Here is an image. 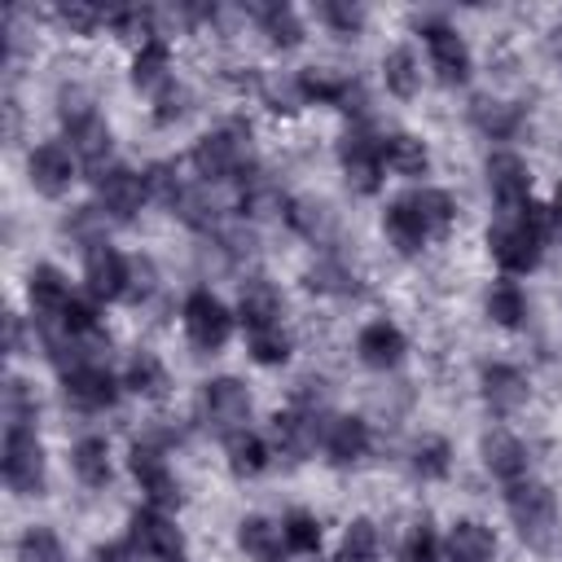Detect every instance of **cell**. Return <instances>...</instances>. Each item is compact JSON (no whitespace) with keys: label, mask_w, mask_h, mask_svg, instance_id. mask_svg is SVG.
I'll return each mask as SVG.
<instances>
[{"label":"cell","mask_w":562,"mask_h":562,"mask_svg":"<svg viewBox=\"0 0 562 562\" xmlns=\"http://www.w3.org/2000/svg\"><path fill=\"white\" fill-rule=\"evenodd\" d=\"M553 220L558 211L553 206H540V202H527L509 215H501L492 228H487V250L496 259V268L505 277H527L540 268L544 259V246L553 237Z\"/></svg>","instance_id":"6da1fadb"},{"label":"cell","mask_w":562,"mask_h":562,"mask_svg":"<svg viewBox=\"0 0 562 562\" xmlns=\"http://www.w3.org/2000/svg\"><path fill=\"white\" fill-rule=\"evenodd\" d=\"M193 171L206 180V184H220V180H241L246 171H255V149H250V127L246 123H224L206 136H198L193 154H189Z\"/></svg>","instance_id":"7a4b0ae2"},{"label":"cell","mask_w":562,"mask_h":562,"mask_svg":"<svg viewBox=\"0 0 562 562\" xmlns=\"http://www.w3.org/2000/svg\"><path fill=\"white\" fill-rule=\"evenodd\" d=\"M61 127H66V140H70V154L83 162V167H92V176L101 171V167H110L105 158H110V123L97 114V105L79 92V88H61Z\"/></svg>","instance_id":"3957f363"},{"label":"cell","mask_w":562,"mask_h":562,"mask_svg":"<svg viewBox=\"0 0 562 562\" xmlns=\"http://www.w3.org/2000/svg\"><path fill=\"white\" fill-rule=\"evenodd\" d=\"M0 474L4 487L18 496H44L48 487V457L35 435V426H4V448H0Z\"/></svg>","instance_id":"277c9868"},{"label":"cell","mask_w":562,"mask_h":562,"mask_svg":"<svg viewBox=\"0 0 562 562\" xmlns=\"http://www.w3.org/2000/svg\"><path fill=\"white\" fill-rule=\"evenodd\" d=\"M505 509H509V522L518 527V536L536 549H544L558 531V496L549 483L540 479H518V483H505Z\"/></svg>","instance_id":"5b68a950"},{"label":"cell","mask_w":562,"mask_h":562,"mask_svg":"<svg viewBox=\"0 0 562 562\" xmlns=\"http://www.w3.org/2000/svg\"><path fill=\"white\" fill-rule=\"evenodd\" d=\"M417 35H422L426 57H430V70H435V79H439L443 88H461V83H470V75H474V57H470L465 35H461L452 22H443V18H426V22L417 26Z\"/></svg>","instance_id":"8992f818"},{"label":"cell","mask_w":562,"mask_h":562,"mask_svg":"<svg viewBox=\"0 0 562 562\" xmlns=\"http://www.w3.org/2000/svg\"><path fill=\"white\" fill-rule=\"evenodd\" d=\"M127 470H132V479H136V487H140L149 509L167 514V509L180 505V479H176V470H171V461H167V452L158 443L136 439L132 452H127Z\"/></svg>","instance_id":"52a82bcc"},{"label":"cell","mask_w":562,"mask_h":562,"mask_svg":"<svg viewBox=\"0 0 562 562\" xmlns=\"http://www.w3.org/2000/svg\"><path fill=\"white\" fill-rule=\"evenodd\" d=\"M338 167L347 176V189L373 198L382 189V171H386V162H382V136H373L364 123L347 127L342 140H338Z\"/></svg>","instance_id":"ba28073f"},{"label":"cell","mask_w":562,"mask_h":562,"mask_svg":"<svg viewBox=\"0 0 562 562\" xmlns=\"http://www.w3.org/2000/svg\"><path fill=\"white\" fill-rule=\"evenodd\" d=\"M180 321H184V334L198 351H224L228 338H233V312L224 307V299H215L211 290H189L184 307H180Z\"/></svg>","instance_id":"9c48e42d"},{"label":"cell","mask_w":562,"mask_h":562,"mask_svg":"<svg viewBox=\"0 0 562 562\" xmlns=\"http://www.w3.org/2000/svg\"><path fill=\"white\" fill-rule=\"evenodd\" d=\"M198 417H202V426L220 430L224 439L237 435V430H246V422H250V391H246V382H237V378H211V382H202V391H198Z\"/></svg>","instance_id":"30bf717a"},{"label":"cell","mask_w":562,"mask_h":562,"mask_svg":"<svg viewBox=\"0 0 562 562\" xmlns=\"http://www.w3.org/2000/svg\"><path fill=\"white\" fill-rule=\"evenodd\" d=\"M127 540L140 553V562H189V544L162 509H136L127 518Z\"/></svg>","instance_id":"8fae6325"},{"label":"cell","mask_w":562,"mask_h":562,"mask_svg":"<svg viewBox=\"0 0 562 562\" xmlns=\"http://www.w3.org/2000/svg\"><path fill=\"white\" fill-rule=\"evenodd\" d=\"M294 83H299L303 105L316 101V105H334V110H342V114H351V119L364 114V88H360V79H351V75H334V70H325V66H307V70L294 75Z\"/></svg>","instance_id":"7c38bea8"},{"label":"cell","mask_w":562,"mask_h":562,"mask_svg":"<svg viewBox=\"0 0 562 562\" xmlns=\"http://www.w3.org/2000/svg\"><path fill=\"white\" fill-rule=\"evenodd\" d=\"M127 277H132V259L119 255L110 241H97L83 250V290L97 303H114L127 299Z\"/></svg>","instance_id":"4fadbf2b"},{"label":"cell","mask_w":562,"mask_h":562,"mask_svg":"<svg viewBox=\"0 0 562 562\" xmlns=\"http://www.w3.org/2000/svg\"><path fill=\"white\" fill-rule=\"evenodd\" d=\"M92 184H97V206H101L110 220H132V215L145 206V198H149L145 171H132V167H119V162L101 167V171L92 176Z\"/></svg>","instance_id":"5bb4252c"},{"label":"cell","mask_w":562,"mask_h":562,"mask_svg":"<svg viewBox=\"0 0 562 562\" xmlns=\"http://www.w3.org/2000/svg\"><path fill=\"white\" fill-rule=\"evenodd\" d=\"M26 176H31V189H35V193H44V198H61V193H70V184H75V176H79V158L70 154V145H61V140H44V145L31 149V158H26Z\"/></svg>","instance_id":"9a60e30c"},{"label":"cell","mask_w":562,"mask_h":562,"mask_svg":"<svg viewBox=\"0 0 562 562\" xmlns=\"http://www.w3.org/2000/svg\"><path fill=\"white\" fill-rule=\"evenodd\" d=\"M61 391H66V400H70L75 408L101 413V408H114L123 382H119L101 360H88V364H75V369L61 373Z\"/></svg>","instance_id":"2e32d148"},{"label":"cell","mask_w":562,"mask_h":562,"mask_svg":"<svg viewBox=\"0 0 562 562\" xmlns=\"http://www.w3.org/2000/svg\"><path fill=\"white\" fill-rule=\"evenodd\" d=\"M487 189H492L501 215H509L531 202V167L514 149H496V154H487Z\"/></svg>","instance_id":"e0dca14e"},{"label":"cell","mask_w":562,"mask_h":562,"mask_svg":"<svg viewBox=\"0 0 562 562\" xmlns=\"http://www.w3.org/2000/svg\"><path fill=\"white\" fill-rule=\"evenodd\" d=\"M479 395H483V404H487L492 417H509V413H518L527 404L531 386H527V373L522 369H514L505 360H487L479 369Z\"/></svg>","instance_id":"ac0fdd59"},{"label":"cell","mask_w":562,"mask_h":562,"mask_svg":"<svg viewBox=\"0 0 562 562\" xmlns=\"http://www.w3.org/2000/svg\"><path fill=\"white\" fill-rule=\"evenodd\" d=\"M321 435H325V422L316 417V408L294 404V408H285V413L272 417V443H277V452L290 457V461H307V457L316 452Z\"/></svg>","instance_id":"d6986e66"},{"label":"cell","mask_w":562,"mask_h":562,"mask_svg":"<svg viewBox=\"0 0 562 562\" xmlns=\"http://www.w3.org/2000/svg\"><path fill=\"white\" fill-rule=\"evenodd\" d=\"M369 443H373V430L364 417L356 413H338V417H325V435H321V452L329 457V465L347 470L356 461L369 457Z\"/></svg>","instance_id":"ffe728a7"},{"label":"cell","mask_w":562,"mask_h":562,"mask_svg":"<svg viewBox=\"0 0 562 562\" xmlns=\"http://www.w3.org/2000/svg\"><path fill=\"white\" fill-rule=\"evenodd\" d=\"M26 299H31V312H35L40 325H57L61 312H66V303H70L75 294H70V281H66L61 268L35 263L31 277H26Z\"/></svg>","instance_id":"44dd1931"},{"label":"cell","mask_w":562,"mask_h":562,"mask_svg":"<svg viewBox=\"0 0 562 562\" xmlns=\"http://www.w3.org/2000/svg\"><path fill=\"white\" fill-rule=\"evenodd\" d=\"M281 290L268 281V277H246L241 290H237V321L250 329H268V325H281Z\"/></svg>","instance_id":"7402d4cb"},{"label":"cell","mask_w":562,"mask_h":562,"mask_svg":"<svg viewBox=\"0 0 562 562\" xmlns=\"http://www.w3.org/2000/svg\"><path fill=\"white\" fill-rule=\"evenodd\" d=\"M356 356H360L369 369L386 373V369H395V364L408 356V338H404L400 325H391V321H369V325L356 334Z\"/></svg>","instance_id":"603a6c76"},{"label":"cell","mask_w":562,"mask_h":562,"mask_svg":"<svg viewBox=\"0 0 562 562\" xmlns=\"http://www.w3.org/2000/svg\"><path fill=\"white\" fill-rule=\"evenodd\" d=\"M483 465L501 479V483H518V479H527V470H531V452H527V443L518 439V435H509V430H492V435H483Z\"/></svg>","instance_id":"cb8c5ba5"},{"label":"cell","mask_w":562,"mask_h":562,"mask_svg":"<svg viewBox=\"0 0 562 562\" xmlns=\"http://www.w3.org/2000/svg\"><path fill=\"white\" fill-rule=\"evenodd\" d=\"M443 558L448 562H492L496 558V531L483 527L479 518H457L443 536Z\"/></svg>","instance_id":"d4e9b609"},{"label":"cell","mask_w":562,"mask_h":562,"mask_svg":"<svg viewBox=\"0 0 562 562\" xmlns=\"http://www.w3.org/2000/svg\"><path fill=\"white\" fill-rule=\"evenodd\" d=\"M237 544L250 562H285V553H290V544L281 536V522H272L263 514H246L237 522Z\"/></svg>","instance_id":"484cf974"},{"label":"cell","mask_w":562,"mask_h":562,"mask_svg":"<svg viewBox=\"0 0 562 562\" xmlns=\"http://www.w3.org/2000/svg\"><path fill=\"white\" fill-rule=\"evenodd\" d=\"M171 79H176V75H171V44H167L162 35L145 40V44L132 53V88L145 92V97H154V92L167 88Z\"/></svg>","instance_id":"4316f807"},{"label":"cell","mask_w":562,"mask_h":562,"mask_svg":"<svg viewBox=\"0 0 562 562\" xmlns=\"http://www.w3.org/2000/svg\"><path fill=\"white\" fill-rule=\"evenodd\" d=\"M250 18L259 22V31L268 35V44L272 48H299L303 44V18H299V9L294 4H285V0H263V4H250Z\"/></svg>","instance_id":"83f0119b"},{"label":"cell","mask_w":562,"mask_h":562,"mask_svg":"<svg viewBox=\"0 0 562 562\" xmlns=\"http://www.w3.org/2000/svg\"><path fill=\"white\" fill-rule=\"evenodd\" d=\"M470 123L487 136V140H514L527 123V110L518 101H496V97H479L470 105Z\"/></svg>","instance_id":"f1b7e54d"},{"label":"cell","mask_w":562,"mask_h":562,"mask_svg":"<svg viewBox=\"0 0 562 562\" xmlns=\"http://www.w3.org/2000/svg\"><path fill=\"white\" fill-rule=\"evenodd\" d=\"M382 233H386V241H391L400 255H417V250H426V241H430V233H426V224H422V215L413 211L408 198L386 202V211H382Z\"/></svg>","instance_id":"f546056e"},{"label":"cell","mask_w":562,"mask_h":562,"mask_svg":"<svg viewBox=\"0 0 562 562\" xmlns=\"http://www.w3.org/2000/svg\"><path fill=\"white\" fill-rule=\"evenodd\" d=\"M285 224H290L303 241H312V246H334V237H338L334 211H329L325 202H316V198H290Z\"/></svg>","instance_id":"4dcf8cb0"},{"label":"cell","mask_w":562,"mask_h":562,"mask_svg":"<svg viewBox=\"0 0 562 562\" xmlns=\"http://www.w3.org/2000/svg\"><path fill=\"white\" fill-rule=\"evenodd\" d=\"M382 162H386L395 176L417 180V176L430 171V149H426V140L413 136V132H391V136H382Z\"/></svg>","instance_id":"1f68e13d"},{"label":"cell","mask_w":562,"mask_h":562,"mask_svg":"<svg viewBox=\"0 0 562 562\" xmlns=\"http://www.w3.org/2000/svg\"><path fill=\"white\" fill-rule=\"evenodd\" d=\"M237 206H241V215H255V220H263V215H285V206H290V198H281V189L268 180V171H246L241 180H237Z\"/></svg>","instance_id":"d6a6232c"},{"label":"cell","mask_w":562,"mask_h":562,"mask_svg":"<svg viewBox=\"0 0 562 562\" xmlns=\"http://www.w3.org/2000/svg\"><path fill=\"white\" fill-rule=\"evenodd\" d=\"M70 470H75V479H79L83 487H105V483L114 479L110 443H105L101 435H83V439H75V448H70Z\"/></svg>","instance_id":"836d02e7"},{"label":"cell","mask_w":562,"mask_h":562,"mask_svg":"<svg viewBox=\"0 0 562 562\" xmlns=\"http://www.w3.org/2000/svg\"><path fill=\"white\" fill-rule=\"evenodd\" d=\"M382 83H386V92L400 97V101H413V97H417V88H422V61H417V53H413L408 44H395V48L382 57Z\"/></svg>","instance_id":"e575fe53"},{"label":"cell","mask_w":562,"mask_h":562,"mask_svg":"<svg viewBox=\"0 0 562 562\" xmlns=\"http://www.w3.org/2000/svg\"><path fill=\"white\" fill-rule=\"evenodd\" d=\"M123 386L136 391L140 400H162L171 391V378H167V364L154 351H132V360L123 369Z\"/></svg>","instance_id":"d590c367"},{"label":"cell","mask_w":562,"mask_h":562,"mask_svg":"<svg viewBox=\"0 0 562 562\" xmlns=\"http://www.w3.org/2000/svg\"><path fill=\"white\" fill-rule=\"evenodd\" d=\"M408 202H413V211L422 215V224H426L430 241L452 233V224H457V202H452V193H448V189H426V184H422V189H413V193H408Z\"/></svg>","instance_id":"8d00e7d4"},{"label":"cell","mask_w":562,"mask_h":562,"mask_svg":"<svg viewBox=\"0 0 562 562\" xmlns=\"http://www.w3.org/2000/svg\"><path fill=\"white\" fill-rule=\"evenodd\" d=\"M224 457H228V470H233L237 479H255V474L268 470L272 448H268L255 430H237V435L224 439Z\"/></svg>","instance_id":"74e56055"},{"label":"cell","mask_w":562,"mask_h":562,"mask_svg":"<svg viewBox=\"0 0 562 562\" xmlns=\"http://www.w3.org/2000/svg\"><path fill=\"white\" fill-rule=\"evenodd\" d=\"M487 316H492L501 329L527 325V294H522V285L509 281V277H501V281L487 290Z\"/></svg>","instance_id":"f35d334b"},{"label":"cell","mask_w":562,"mask_h":562,"mask_svg":"<svg viewBox=\"0 0 562 562\" xmlns=\"http://www.w3.org/2000/svg\"><path fill=\"white\" fill-rule=\"evenodd\" d=\"M303 285H307V290H316V294H338V299L360 294L356 272H351L342 259H316V263L303 272Z\"/></svg>","instance_id":"ab89813d"},{"label":"cell","mask_w":562,"mask_h":562,"mask_svg":"<svg viewBox=\"0 0 562 562\" xmlns=\"http://www.w3.org/2000/svg\"><path fill=\"white\" fill-rule=\"evenodd\" d=\"M408 465H413V474L426 479V483L448 479V470H452V448H448V439H443V435H422V439L413 443V452H408Z\"/></svg>","instance_id":"60d3db41"},{"label":"cell","mask_w":562,"mask_h":562,"mask_svg":"<svg viewBox=\"0 0 562 562\" xmlns=\"http://www.w3.org/2000/svg\"><path fill=\"white\" fill-rule=\"evenodd\" d=\"M364 4H351V0H321L316 4V22L329 26L338 40H356L364 31Z\"/></svg>","instance_id":"b9f144b4"},{"label":"cell","mask_w":562,"mask_h":562,"mask_svg":"<svg viewBox=\"0 0 562 562\" xmlns=\"http://www.w3.org/2000/svg\"><path fill=\"white\" fill-rule=\"evenodd\" d=\"M290 334L281 329V325H268V329H250L246 334V351H250V360L255 364H263V369H277V364H285L290 360Z\"/></svg>","instance_id":"7bdbcfd3"},{"label":"cell","mask_w":562,"mask_h":562,"mask_svg":"<svg viewBox=\"0 0 562 562\" xmlns=\"http://www.w3.org/2000/svg\"><path fill=\"white\" fill-rule=\"evenodd\" d=\"M334 562H378V527L369 518H351Z\"/></svg>","instance_id":"ee69618b"},{"label":"cell","mask_w":562,"mask_h":562,"mask_svg":"<svg viewBox=\"0 0 562 562\" xmlns=\"http://www.w3.org/2000/svg\"><path fill=\"white\" fill-rule=\"evenodd\" d=\"M184 184H189V180H180V167H176V162H149V167H145V189H149V198H158L167 211H176Z\"/></svg>","instance_id":"f6af8a7d"},{"label":"cell","mask_w":562,"mask_h":562,"mask_svg":"<svg viewBox=\"0 0 562 562\" xmlns=\"http://www.w3.org/2000/svg\"><path fill=\"white\" fill-rule=\"evenodd\" d=\"M281 536H285L290 553H316L321 549V522L307 509H290L281 518Z\"/></svg>","instance_id":"bcb514c9"},{"label":"cell","mask_w":562,"mask_h":562,"mask_svg":"<svg viewBox=\"0 0 562 562\" xmlns=\"http://www.w3.org/2000/svg\"><path fill=\"white\" fill-rule=\"evenodd\" d=\"M13 553H18V562H66V549L48 527H26Z\"/></svg>","instance_id":"7dc6e473"},{"label":"cell","mask_w":562,"mask_h":562,"mask_svg":"<svg viewBox=\"0 0 562 562\" xmlns=\"http://www.w3.org/2000/svg\"><path fill=\"white\" fill-rule=\"evenodd\" d=\"M35 417H40L35 391H31L22 378H9V382H4V422H9V426H35Z\"/></svg>","instance_id":"c3c4849f"},{"label":"cell","mask_w":562,"mask_h":562,"mask_svg":"<svg viewBox=\"0 0 562 562\" xmlns=\"http://www.w3.org/2000/svg\"><path fill=\"white\" fill-rule=\"evenodd\" d=\"M439 540L430 531V522H413L408 536L400 540V562H439Z\"/></svg>","instance_id":"681fc988"},{"label":"cell","mask_w":562,"mask_h":562,"mask_svg":"<svg viewBox=\"0 0 562 562\" xmlns=\"http://www.w3.org/2000/svg\"><path fill=\"white\" fill-rule=\"evenodd\" d=\"M110 9H97V4H57V22L70 26L75 35H92L97 26H105Z\"/></svg>","instance_id":"f907efd6"},{"label":"cell","mask_w":562,"mask_h":562,"mask_svg":"<svg viewBox=\"0 0 562 562\" xmlns=\"http://www.w3.org/2000/svg\"><path fill=\"white\" fill-rule=\"evenodd\" d=\"M184 110H189V92H184L176 79L154 92V123H176Z\"/></svg>","instance_id":"816d5d0a"},{"label":"cell","mask_w":562,"mask_h":562,"mask_svg":"<svg viewBox=\"0 0 562 562\" xmlns=\"http://www.w3.org/2000/svg\"><path fill=\"white\" fill-rule=\"evenodd\" d=\"M154 285H158L154 263H149L145 255H136V259H132V277H127V299H132V303H145V299L154 294Z\"/></svg>","instance_id":"f5cc1de1"},{"label":"cell","mask_w":562,"mask_h":562,"mask_svg":"<svg viewBox=\"0 0 562 562\" xmlns=\"http://www.w3.org/2000/svg\"><path fill=\"white\" fill-rule=\"evenodd\" d=\"M97 562H140V553L132 549V540H110V544H97L92 553Z\"/></svg>","instance_id":"db71d44e"},{"label":"cell","mask_w":562,"mask_h":562,"mask_svg":"<svg viewBox=\"0 0 562 562\" xmlns=\"http://www.w3.org/2000/svg\"><path fill=\"white\" fill-rule=\"evenodd\" d=\"M4 351L9 356H22L26 351V329H22V316L18 312H9V342H4Z\"/></svg>","instance_id":"11a10c76"},{"label":"cell","mask_w":562,"mask_h":562,"mask_svg":"<svg viewBox=\"0 0 562 562\" xmlns=\"http://www.w3.org/2000/svg\"><path fill=\"white\" fill-rule=\"evenodd\" d=\"M553 211L562 215V184H558V193H553Z\"/></svg>","instance_id":"9f6ffc18"}]
</instances>
